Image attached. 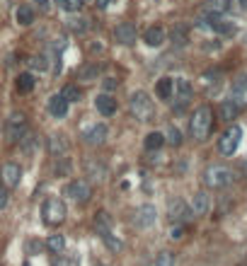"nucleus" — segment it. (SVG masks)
I'll return each mask as SVG.
<instances>
[{
    "mask_svg": "<svg viewBox=\"0 0 247 266\" xmlns=\"http://www.w3.org/2000/svg\"><path fill=\"white\" fill-rule=\"evenodd\" d=\"M211 129H213V111H211V107L204 104V107H199L194 111L192 121H189V131H192V136L196 140H206Z\"/></svg>",
    "mask_w": 247,
    "mask_h": 266,
    "instance_id": "nucleus-1",
    "label": "nucleus"
},
{
    "mask_svg": "<svg viewBox=\"0 0 247 266\" xmlns=\"http://www.w3.org/2000/svg\"><path fill=\"white\" fill-rule=\"evenodd\" d=\"M128 109L138 121H150L155 116V104L146 92H133L131 100H128Z\"/></svg>",
    "mask_w": 247,
    "mask_h": 266,
    "instance_id": "nucleus-2",
    "label": "nucleus"
},
{
    "mask_svg": "<svg viewBox=\"0 0 247 266\" xmlns=\"http://www.w3.org/2000/svg\"><path fill=\"white\" fill-rule=\"evenodd\" d=\"M230 182H233V172L223 165H211V167H206V172H204V184H206L209 189H223V186H228Z\"/></svg>",
    "mask_w": 247,
    "mask_h": 266,
    "instance_id": "nucleus-3",
    "label": "nucleus"
},
{
    "mask_svg": "<svg viewBox=\"0 0 247 266\" xmlns=\"http://www.w3.org/2000/svg\"><path fill=\"white\" fill-rule=\"evenodd\" d=\"M41 215L49 225H58L65 221V203L61 199H46L41 206Z\"/></svg>",
    "mask_w": 247,
    "mask_h": 266,
    "instance_id": "nucleus-4",
    "label": "nucleus"
},
{
    "mask_svg": "<svg viewBox=\"0 0 247 266\" xmlns=\"http://www.w3.org/2000/svg\"><path fill=\"white\" fill-rule=\"evenodd\" d=\"M240 138H242V129L233 124V126H230V129L226 131V133L220 136V140H218L220 153L230 157V155H233V153H235V150H238V146H240Z\"/></svg>",
    "mask_w": 247,
    "mask_h": 266,
    "instance_id": "nucleus-5",
    "label": "nucleus"
},
{
    "mask_svg": "<svg viewBox=\"0 0 247 266\" xmlns=\"http://www.w3.org/2000/svg\"><path fill=\"white\" fill-rule=\"evenodd\" d=\"M65 196H71V199L78 203H87L92 196V189L85 179H73V182L65 186Z\"/></svg>",
    "mask_w": 247,
    "mask_h": 266,
    "instance_id": "nucleus-6",
    "label": "nucleus"
},
{
    "mask_svg": "<svg viewBox=\"0 0 247 266\" xmlns=\"http://www.w3.org/2000/svg\"><path fill=\"white\" fill-rule=\"evenodd\" d=\"M25 114H12L8 119V129H5V136H8L10 143H17L25 138Z\"/></svg>",
    "mask_w": 247,
    "mask_h": 266,
    "instance_id": "nucleus-7",
    "label": "nucleus"
},
{
    "mask_svg": "<svg viewBox=\"0 0 247 266\" xmlns=\"http://www.w3.org/2000/svg\"><path fill=\"white\" fill-rule=\"evenodd\" d=\"M230 100L238 104L240 109H247V75H240L230 87Z\"/></svg>",
    "mask_w": 247,
    "mask_h": 266,
    "instance_id": "nucleus-8",
    "label": "nucleus"
},
{
    "mask_svg": "<svg viewBox=\"0 0 247 266\" xmlns=\"http://www.w3.org/2000/svg\"><path fill=\"white\" fill-rule=\"evenodd\" d=\"M167 211H170V218L174 223H184L192 218V208L182 201V199H172V201L167 203Z\"/></svg>",
    "mask_w": 247,
    "mask_h": 266,
    "instance_id": "nucleus-9",
    "label": "nucleus"
},
{
    "mask_svg": "<svg viewBox=\"0 0 247 266\" xmlns=\"http://www.w3.org/2000/svg\"><path fill=\"white\" fill-rule=\"evenodd\" d=\"M155 218H158L155 206L146 203V206H141V208L136 211V215H133V223H136L138 228H150V225H155Z\"/></svg>",
    "mask_w": 247,
    "mask_h": 266,
    "instance_id": "nucleus-10",
    "label": "nucleus"
},
{
    "mask_svg": "<svg viewBox=\"0 0 247 266\" xmlns=\"http://www.w3.org/2000/svg\"><path fill=\"white\" fill-rule=\"evenodd\" d=\"M172 97L179 102V107H184L187 102L192 100V83H189V80H184V78H177V80H174Z\"/></svg>",
    "mask_w": 247,
    "mask_h": 266,
    "instance_id": "nucleus-11",
    "label": "nucleus"
},
{
    "mask_svg": "<svg viewBox=\"0 0 247 266\" xmlns=\"http://www.w3.org/2000/svg\"><path fill=\"white\" fill-rule=\"evenodd\" d=\"M0 177H3V184L10 189V186H17L19 184V179H22V170H19V165H15V162H8V165H3Z\"/></svg>",
    "mask_w": 247,
    "mask_h": 266,
    "instance_id": "nucleus-12",
    "label": "nucleus"
},
{
    "mask_svg": "<svg viewBox=\"0 0 247 266\" xmlns=\"http://www.w3.org/2000/svg\"><path fill=\"white\" fill-rule=\"evenodd\" d=\"M114 39L124 46L133 44V41H136V27L128 25V22H121V25H117V29H114Z\"/></svg>",
    "mask_w": 247,
    "mask_h": 266,
    "instance_id": "nucleus-13",
    "label": "nucleus"
},
{
    "mask_svg": "<svg viewBox=\"0 0 247 266\" xmlns=\"http://www.w3.org/2000/svg\"><path fill=\"white\" fill-rule=\"evenodd\" d=\"M85 175L90 177L92 182H104V177H107V167L97 162L95 157H87L85 160Z\"/></svg>",
    "mask_w": 247,
    "mask_h": 266,
    "instance_id": "nucleus-14",
    "label": "nucleus"
},
{
    "mask_svg": "<svg viewBox=\"0 0 247 266\" xmlns=\"http://www.w3.org/2000/svg\"><path fill=\"white\" fill-rule=\"evenodd\" d=\"M49 114H51L54 119H63L65 114H68V102L63 100V94H54V97L49 100Z\"/></svg>",
    "mask_w": 247,
    "mask_h": 266,
    "instance_id": "nucleus-15",
    "label": "nucleus"
},
{
    "mask_svg": "<svg viewBox=\"0 0 247 266\" xmlns=\"http://www.w3.org/2000/svg\"><path fill=\"white\" fill-rule=\"evenodd\" d=\"M82 138H85L90 146H100V143H104V138H107V126H104V124H95L92 129L85 131Z\"/></svg>",
    "mask_w": 247,
    "mask_h": 266,
    "instance_id": "nucleus-16",
    "label": "nucleus"
},
{
    "mask_svg": "<svg viewBox=\"0 0 247 266\" xmlns=\"http://www.w3.org/2000/svg\"><path fill=\"white\" fill-rule=\"evenodd\" d=\"M95 107L100 111L102 116H111L114 111H117V100L111 97V94H100L97 100H95Z\"/></svg>",
    "mask_w": 247,
    "mask_h": 266,
    "instance_id": "nucleus-17",
    "label": "nucleus"
},
{
    "mask_svg": "<svg viewBox=\"0 0 247 266\" xmlns=\"http://www.w3.org/2000/svg\"><path fill=\"white\" fill-rule=\"evenodd\" d=\"M230 10V0H204L206 15H226Z\"/></svg>",
    "mask_w": 247,
    "mask_h": 266,
    "instance_id": "nucleus-18",
    "label": "nucleus"
},
{
    "mask_svg": "<svg viewBox=\"0 0 247 266\" xmlns=\"http://www.w3.org/2000/svg\"><path fill=\"white\" fill-rule=\"evenodd\" d=\"M49 153L51 155H63V153H68V140H65V136L54 133V136L49 138Z\"/></svg>",
    "mask_w": 247,
    "mask_h": 266,
    "instance_id": "nucleus-19",
    "label": "nucleus"
},
{
    "mask_svg": "<svg viewBox=\"0 0 247 266\" xmlns=\"http://www.w3.org/2000/svg\"><path fill=\"white\" fill-rule=\"evenodd\" d=\"M143 41L148 46H163L165 44V29L163 27H148L143 34Z\"/></svg>",
    "mask_w": 247,
    "mask_h": 266,
    "instance_id": "nucleus-20",
    "label": "nucleus"
},
{
    "mask_svg": "<svg viewBox=\"0 0 247 266\" xmlns=\"http://www.w3.org/2000/svg\"><path fill=\"white\" fill-rule=\"evenodd\" d=\"M218 114H220V119H223V121H233L240 114V107L233 100H226V102H220Z\"/></svg>",
    "mask_w": 247,
    "mask_h": 266,
    "instance_id": "nucleus-21",
    "label": "nucleus"
},
{
    "mask_svg": "<svg viewBox=\"0 0 247 266\" xmlns=\"http://www.w3.org/2000/svg\"><path fill=\"white\" fill-rule=\"evenodd\" d=\"M172 92H174V80L172 78H163V80H158L155 94L160 97V100H172Z\"/></svg>",
    "mask_w": 247,
    "mask_h": 266,
    "instance_id": "nucleus-22",
    "label": "nucleus"
},
{
    "mask_svg": "<svg viewBox=\"0 0 247 266\" xmlns=\"http://www.w3.org/2000/svg\"><path fill=\"white\" fill-rule=\"evenodd\" d=\"M206 211H209V196H206V191H196L192 199V213L204 215Z\"/></svg>",
    "mask_w": 247,
    "mask_h": 266,
    "instance_id": "nucleus-23",
    "label": "nucleus"
},
{
    "mask_svg": "<svg viewBox=\"0 0 247 266\" xmlns=\"http://www.w3.org/2000/svg\"><path fill=\"white\" fill-rule=\"evenodd\" d=\"M15 19H17V25H22V27H29L34 22V10L27 8V5H19L17 12H15Z\"/></svg>",
    "mask_w": 247,
    "mask_h": 266,
    "instance_id": "nucleus-24",
    "label": "nucleus"
},
{
    "mask_svg": "<svg viewBox=\"0 0 247 266\" xmlns=\"http://www.w3.org/2000/svg\"><path fill=\"white\" fill-rule=\"evenodd\" d=\"M97 75H100V65H97V63L82 65L80 70H78V78H80V80H85V83H92V80H97Z\"/></svg>",
    "mask_w": 247,
    "mask_h": 266,
    "instance_id": "nucleus-25",
    "label": "nucleus"
},
{
    "mask_svg": "<svg viewBox=\"0 0 247 266\" xmlns=\"http://www.w3.org/2000/svg\"><path fill=\"white\" fill-rule=\"evenodd\" d=\"M34 90V75L32 73H19L17 78V92H22V94H27V92Z\"/></svg>",
    "mask_w": 247,
    "mask_h": 266,
    "instance_id": "nucleus-26",
    "label": "nucleus"
},
{
    "mask_svg": "<svg viewBox=\"0 0 247 266\" xmlns=\"http://www.w3.org/2000/svg\"><path fill=\"white\" fill-rule=\"evenodd\" d=\"M46 247H49L51 254H61L65 249V237L63 235H51V237L46 239Z\"/></svg>",
    "mask_w": 247,
    "mask_h": 266,
    "instance_id": "nucleus-27",
    "label": "nucleus"
},
{
    "mask_svg": "<svg viewBox=\"0 0 247 266\" xmlns=\"http://www.w3.org/2000/svg\"><path fill=\"white\" fill-rule=\"evenodd\" d=\"M163 143H165V136L160 133V131H153V133H148L146 136V150H158V148H163Z\"/></svg>",
    "mask_w": 247,
    "mask_h": 266,
    "instance_id": "nucleus-28",
    "label": "nucleus"
},
{
    "mask_svg": "<svg viewBox=\"0 0 247 266\" xmlns=\"http://www.w3.org/2000/svg\"><path fill=\"white\" fill-rule=\"evenodd\" d=\"M172 41L177 46H184L187 41H189V29L184 27V25H177V27L172 29Z\"/></svg>",
    "mask_w": 247,
    "mask_h": 266,
    "instance_id": "nucleus-29",
    "label": "nucleus"
},
{
    "mask_svg": "<svg viewBox=\"0 0 247 266\" xmlns=\"http://www.w3.org/2000/svg\"><path fill=\"white\" fill-rule=\"evenodd\" d=\"M61 94H63V100L68 102V104H71V102H80L82 90H80V87H78V85H65Z\"/></svg>",
    "mask_w": 247,
    "mask_h": 266,
    "instance_id": "nucleus-30",
    "label": "nucleus"
},
{
    "mask_svg": "<svg viewBox=\"0 0 247 266\" xmlns=\"http://www.w3.org/2000/svg\"><path fill=\"white\" fill-rule=\"evenodd\" d=\"M100 237L104 239V245H107V247H109L111 252H119V249H121V242H119V239H114V237H111V232H109V230H107V232H102Z\"/></svg>",
    "mask_w": 247,
    "mask_h": 266,
    "instance_id": "nucleus-31",
    "label": "nucleus"
},
{
    "mask_svg": "<svg viewBox=\"0 0 247 266\" xmlns=\"http://www.w3.org/2000/svg\"><path fill=\"white\" fill-rule=\"evenodd\" d=\"M155 266H174V254L172 252H160L155 259Z\"/></svg>",
    "mask_w": 247,
    "mask_h": 266,
    "instance_id": "nucleus-32",
    "label": "nucleus"
},
{
    "mask_svg": "<svg viewBox=\"0 0 247 266\" xmlns=\"http://www.w3.org/2000/svg\"><path fill=\"white\" fill-rule=\"evenodd\" d=\"M165 140H170L172 146H182V133H179V129L170 126V131H167V138H165Z\"/></svg>",
    "mask_w": 247,
    "mask_h": 266,
    "instance_id": "nucleus-33",
    "label": "nucleus"
},
{
    "mask_svg": "<svg viewBox=\"0 0 247 266\" xmlns=\"http://www.w3.org/2000/svg\"><path fill=\"white\" fill-rule=\"evenodd\" d=\"M29 63H32V68H34V70H46V68H49L46 56H32V61H29Z\"/></svg>",
    "mask_w": 247,
    "mask_h": 266,
    "instance_id": "nucleus-34",
    "label": "nucleus"
},
{
    "mask_svg": "<svg viewBox=\"0 0 247 266\" xmlns=\"http://www.w3.org/2000/svg\"><path fill=\"white\" fill-rule=\"evenodd\" d=\"M68 27L73 29V32H78V34H82V32L87 29V22H85V19H71V22H68Z\"/></svg>",
    "mask_w": 247,
    "mask_h": 266,
    "instance_id": "nucleus-35",
    "label": "nucleus"
},
{
    "mask_svg": "<svg viewBox=\"0 0 247 266\" xmlns=\"http://www.w3.org/2000/svg\"><path fill=\"white\" fill-rule=\"evenodd\" d=\"M56 3H58V8L65 10V12H75L78 5H80V3H73V0H56Z\"/></svg>",
    "mask_w": 247,
    "mask_h": 266,
    "instance_id": "nucleus-36",
    "label": "nucleus"
},
{
    "mask_svg": "<svg viewBox=\"0 0 247 266\" xmlns=\"http://www.w3.org/2000/svg\"><path fill=\"white\" fill-rule=\"evenodd\" d=\"M8 196H10V194H8V186L3 184V186H0V211L8 206Z\"/></svg>",
    "mask_w": 247,
    "mask_h": 266,
    "instance_id": "nucleus-37",
    "label": "nucleus"
},
{
    "mask_svg": "<svg viewBox=\"0 0 247 266\" xmlns=\"http://www.w3.org/2000/svg\"><path fill=\"white\" fill-rule=\"evenodd\" d=\"M182 235H184V228H182V225H174V228L170 230V237H172V239H179Z\"/></svg>",
    "mask_w": 247,
    "mask_h": 266,
    "instance_id": "nucleus-38",
    "label": "nucleus"
},
{
    "mask_svg": "<svg viewBox=\"0 0 247 266\" xmlns=\"http://www.w3.org/2000/svg\"><path fill=\"white\" fill-rule=\"evenodd\" d=\"M104 87H107V90H114V87H117V80H114V78H107V80H104Z\"/></svg>",
    "mask_w": 247,
    "mask_h": 266,
    "instance_id": "nucleus-39",
    "label": "nucleus"
},
{
    "mask_svg": "<svg viewBox=\"0 0 247 266\" xmlns=\"http://www.w3.org/2000/svg\"><path fill=\"white\" fill-rule=\"evenodd\" d=\"M111 3H114V0H97V8H102V10H104V8H109Z\"/></svg>",
    "mask_w": 247,
    "mask_h": 266,
    "instance_id": "nucleus-40",
    "label": "nucleus"
},
{
    "mask_svg": "<svg viewBox=\"0 0 247 266\" xmlns=\"http://www.w3.org/2000/svg\"><path fill=\"white\" fill-rule=\"evenodd\" d=\"M37 3H39V8L41 10H49V0H37Z\"/></svg>",
    "mask_w": 247,
    "mask_h": 266,
    "instance_id": "nucleus-41",
    "label": "nucleus"
},
{
    "mask_svg": "<svg viewBox=\"0 0 247 266\" xmlns=\"http://www.w3.org/2000/svg\"><path fill=\"white\" fill-rule=\"evenodd\" d=\"M240 5H242V8L247 10V0H240Z\"/></svg>",
    "mask_w": 247,
    "mask_h": 266,
    "instance_id": "nucleus-42",
    "label": "nucleus"
},
{
    "mask_svg": "<svg viewBox=\"0 0 247 266\" xmlns=\"http://www.w3.org/2000/svg\"><path fill=\"white\" fill-rule=\"evenodd\" d=\"M78 3H87V0H78Z\"/></svg>",
    "mask_w": 247,
    "mask_h": 266,
    "instance_id": "nucleus-43",
    "label": "nucleus"
}]
</instances>
